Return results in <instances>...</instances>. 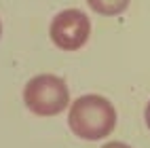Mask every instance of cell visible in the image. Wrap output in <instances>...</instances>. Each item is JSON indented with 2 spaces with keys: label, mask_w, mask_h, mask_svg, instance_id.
I'll use <instances>...</instances> for the list:
<instances>
[{
  "label": "cell",
  "mask_w": 150,
  "mask_h": 148,
  "mask_svg": "<svg viewBox=\"0 0 150 148\" xmlns=\"http://www.w3.org/2000/svg\"><path fill=\"white\" fill-rule=\"evenodd\" d=\"M0 34H2V23H0Z\"/></svg>",
  "instance_id": "cell-7"
},
{
  "label": "cell",
  "mask_w": 150,
  "mask_h": 148,
  "mask_svg": "<svg viewBox=\"0 0 150 148\" xmlns=\"http://www.w3.org/2000/svg\"><path fill=\"white\" fill-rule=\"evenodd\" d=\"M144 123H146V127L150 129V102H148L146 108H144Z\"/></svg>",
  "instance_id": "cell-6"
},
{
  "label": "cell",
  "mask_w": 150,
  "mask_h": 148,
  "mask_svg": "<svg viewBox=\"0 0 150 148\" xmlns=\"http://www.w3.org/2000/svg\"><path fill=\"white\" fill-rule=\"evenodd\" d=\"M23 104L36 116H57L70 106V87L57 74H36L23 87Z\"/></svg>",
  "instance_id": "cell-2"
},
{
  "label": "cell",
  "mask_w": 150,
  "mask_h": 148,
  "mask_svg": "<svg viewBox=\"0 0 150 148\" xmlns=\"http://www.w3.org/2000/svg\"><path fill=\"white\" fill-rule=\"evenodd\" d=\"M114 104L99 93H85L68 106V127L83 142H102L116 129Z\"/></svg>",
  "instance_id": "cell-1"
},
{
  "label": "cell",
  "mask_w": 150,
  "mask_h": 148,
  "mask_svg": "<svg viewBox=\"0 0 150 148\" xmlns=\"http://www.w3.org/2000/svg\"><path fill=\"white\" fill-rule=\"evenodd\" d=\"M99 148H131L127 142H121V140H112V142H106V144H102Z\"/></svg>",
  "instance_id": "cell-5"
},
{
  "label": "cell",
  "mask_w": 150,
  "mask_h": 148,
  "mask_svg": "<svg viewBox=\"0 0 150 148\" xmlns=\"http://www.w3.org/2000/svg\"><path fill=\"white\" fill-rule=\"evenodd\" d=\"M129 4H131V0H87V6L102 17L123 15L129 8Z\"/></svg>",
  "instance_id": "cell-4"
},
{
  "label": "cell",
  "mask_w": 150,
  "mask_h": 148,
  "mask_svg": "<svg viewBox=\"0 0 150 148\" xmlns=\"http://www.w3.org/2000/svg\"><path fill=\"white\" fill-rule=\"evenodd\" d=\"M49 36H51L53 45L66 53L81 51L91 36V19L83 8H64L51 19Z\"/></svg>",
  "instance_id": "cell-3"
}]
</instances>
